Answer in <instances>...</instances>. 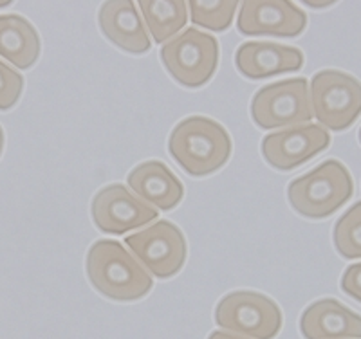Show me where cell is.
I'll list each match as a JSON object with an SVG mask.
<instances>
[{
	"label": "cell",
	"instance_id": "6da1fadb",
	"mask_svg": "<svg viewBox=\"0 0 361 339\" xmlns=\"http://www.w3.org/2000/svg\"><path fill=\"white\" fill-rule=\"evenodd\" d=\"M87 276L96 290L116 302H135L152 290V274L116 240H98L87 253Z\"/></svg>",
	"mask_w": 361,
	"mask_h": 339
},
{
	"label": "cell",
	"instance_id": "7a4b0ae2",
	"mask_svg": "<svg viewBox=\"0 0 361 339\" xmlns=\"http://www.w3.org/2000/svg\"><path fill=\"white\" fill-rule=\"evenodd\" d=\"M169 152L177 164L193 177L217 172L231 156V137L221 123L204 116H192L176 125Z\"/></svg>",
	"mask_w": 361,
	"mask_h": 339
},
{
	"label": "cell",
	"instance_id": "3957f363",
	"mask_svg": "<svg viewBox=\"0 0 361 339\" xmlns=\"http://www.w3.org/2000/svg\"><path fill=\"white\" fill-rule=\"evenodd\" d=\"M354 195L350 172L336 159L324 161L311 172L293 180L288 188L289 204L307 218H325L343 208Z\"/></svg>",
	"mask_w": 361,
	"mask_h": 339
},
{
	"label": "cell",
	"instance_id": "277c9868",
	"mask_svg": "<svg viewBox=\"0 0 361 339\" xmlns=\"http://www.w3.org/2000/svg\"><path fill=\"white\" fill-rule=\"evenodd\" d=\"M161 61L177 83L197 89L217 70L219 42L212 35L188 27L161 47Z\"/></svg>",
	"mask_w": 361,
	"mask_h": 339
},
{
	"label": "cell",
	"instance_id": "5b68a950",
	"mask_svg": "<svg viewBox=\"0 0 361 339\" xmlns=\"http://www.w3.org/2000/svg\"><path fill=\"white\" fill-rule=\"evenodd\" d=\"M311 105L322 127L347 130L361 116V82L341 70H322L311 80Z\"/></svg>",
	"mask_w": 361,
	"mask_h": 339
},
{
	"label": "cell",
	"instance_id": "8992f818",
	"mask_svg": "<svg viewBox=\"0 0 361 339\" xmlns=\"http://www.w3.org/2000/svg\"><path fill=\"white\" fill-rule=\"evenodd\" d=\"M282 321L279 305L255 290L230 292L215 309V323L219 327L250 339H275Z\"/></svg>",
	"mask_w": 361,
	"mask_h": 339
},
{
	"label": "cell",
	"instance_id": "52a82bcc",
	"mask_svg": "<svg viewBox=\"0 0 361 339\" xmlns=\"http://www.w3.org/2000/svg\"><path fill=\"white\" fill-rule=\"evenodd\" d=\"M251 118L257 127L266 130L309 123L314 118L309 82L305 78H291L262 87L251 101Z\"/></svg>",
	"mask_w": 361,
	"mask_h": 339
},
{
	"label": "cell",
	"instance_id": "ba28073f",
	"mask_svg": "<svg viewBox=\"0 0 361 339\" xmlns=\"http://www.w3.org/2000/svg\"><path fill=\"white\" fill-rule=\"evenodd\" d=\"M137 261L157 278H172L186 261L185 235L176 224L159 221L125 238Z\"/></svg>",
	"mask_w": 361,
	"mask_h": 339
},
{
	"label": "cell",
	"instance_id": "9c48e42d",
	"mask_svg": "<svg viewBox=\"0 0 361 339\" xmlns=\"http://www.w3.org/2000/svg\"><path fill=\"white\" fill-rule=\"evenodd\" d=\"M90 211L99 231L109 235H125L132 229L150 224L159 215L152 206L118 183L109 184L96 193Z\"/></svg>",
	"mask_w": 361,
	"mask_h": 339
},
{
	"label": "cell",
	"instance_id": "30bf717a",
	"mask_svg": "<svg viewBox=\"0 0 361 339\" xmlns=\"http://www.w3.org/2000/svg\"><path fill=\"white\" fill-rule=\"evenodd\" d=\"M329 144L331 135L327 128L305 123L266 135L262 141V156L275 170L289 172L327 150Z\"/></svg>",
	"mask_w": 361,
	"mask_h": 339
},
{
	"label": "cell",
	"instance_id": "8fae6325",
	"mask_svg": "<svg viewBox=\"0 0 361 339\" xmlns=\"http://www.w3.org/2000/svg\"><path fill=\"white\" fill-rule=\"evenodd\" d=\"M307 15L291 0H243L238 33L246 37L295 38L304 33Z\"/></svg>",
	"mask_w": 361,
	"mask_h": 339
},
{
	"label": "cell",
	"instance_id": "7c38bea8",
	"mask_svg": "<svg viewBox=\"0 0 361 339\" xmlns=\"http://www.w3.org/2000/svg\"><path fill=\"white\" fill-rule=\"evenodd\" d=\"M237 69L250 80H264L283 73H296L304 66L302 51L275 42H246L235 54Z\"/></svg>",
	"mask_w": 361,
	"mask_h": 339
},
{
	"label": "cell",
	"instance_id": "4fadbf2b",
	"mask_svg": "<svg viewBox=\"0 0 361 339\" xmlns=\"http://www.w3.org/2000/svg\"><path fill=\"white\" fill-rule=\"evenodd\" d=\"M98 22L102 33L127 53L145 54L152 45L134 0H105L99 8Z\"/></svg>",
	"mask_w": 361,
	"mask_h": 339
},
{
	"label": "cell",
	"instance_id": "5bb4252c",
	"mask_svg": "<svg viewBox=\"0 0 361 339\" xmlns=\"http://www.w3.org/2000/svg\"><path fill=\"white\" fill-rule=\"evenodd\" d=\"M305 339H361V316L334 298L314 302L300 318Z\"/></svg>",
	"mask_w": 361,
	"mask_h": 339
},
{
	"label": "cell",
	"instance_id": "9a60e30c",
	"mask_svg": "<svg viewBox=\"0 0 361 339\" xmlns=\"http://www.w3.org/2000/svg\"><path fill=\"white\" fill-rule=\"evenodd\" d=\"M128 188L148 206L170 211L183 200L185 188L180 180L161 161L141 163L128 173Z\"/></svg>",
	"mask_w": 361,
	"mask_h": 339
},
{
	"label": "cell",
	"instance_id": "2e32d148",
	"mask_svg": "<svg viewBox=\"0 0 361 339\" xmlns=\"http://www.w3.org/2000/svg\"><path fill=\"white\" fill-rule=\"evenodd\" d=\"M0 56L17 69H29L40 56V37L20 15H0Z\"/></svg>",
	"mask_w": 361,
	"mask_h": 339
},
{
	"label": "cell",
	"instance_id": "e0dca14e",
	"mask_svg": "<svg viewBox=\"0 0 361 339\" xmlns=\"http://www.w3.org/2000/svg\"><path fill=\"white\" fill-rule=\"evenodd\" d=\"M137 4L156 44L176 37L188 22L185 0H137Z\"/></svg>",
	"mask_w": 361,
	"mask_h": 339
},
{
	"label": "cell",
	"instance_id": "ac0fdd59",
	"mask_svg": "<svg viewBox=\"0 0 361 339\" xmlns=\"http://www.w3.org/2000/svg\"><path fill=\"white\" fill-rule=\"evenodd\" d=\"M240 0H188L192 22L209 31H226L233 22Z\"/></svg>",
	"mask_w": 361,
	"mask_h": 339
},
{
	"label": "cell",
	"instance_id": "d6986e66",
	"mask_svg": "<svg viewBox=\"0 0 361 339\" xmlns=\"http://www.w3.org/2000/svg\"><path fill=\"white\" fill-rule=\"evenodd\" d=\"M334 247L345 258H361V200L343 213L334 226Z\"/></svg>",
	"mask_w": 361,
	"mask_h": 339
},
{
	"label": "cell",
	"instance_id": "ffe728a7",
	"mask_svg": "<svg viewBox=\"0 0 361 339\" xmlns=\"http://www.w3.org/2000/svg\"><path fill=\"white\" fill-rule=\"evenodd\" d=\"M24 90V78L15 69L0 61V111H9L17 105Z\"/></svg>",
	"mask_w": 361,
	"mask_h": 339
},
{
	"label": "cell",
	"instance_id": "44dd1931",
	"mask_svg": "<svg viewBox=\"0 0 361 339\" xmlns=\"http://www.w3.org/2000/svg\"><path fill=\"white\" fill-rule=\"evenodd\" d=\"M341 289L345 295L361 303V264H354L345 269L341 276Z\"/></svg>",
	"mask_w": 361,
	"mask_h": 339
},
{
	"label": "cell",
	"instance_id": "7402d4cb",
	"mask_svg": "<svg viewBox=\"0 0 361 339\" xmlns=\"http://www.w3.org/2000/svg\"><path fill=\"white\" fill-rule=\"evenodd\" d=\"M300 2H304V4L311 9H325L329 8V6L336 4L338 0H300Z\"/></svg>",
	"mask_w": 361,
	"mask_h": 339
},
{
	"label": "cell",
	"instance_id": "603a6c76",
	"mask_svg": "<svg viewBox=\"0 0 361 339\" xmlns=\"http://www.w3.org/2000/svg\"><path fill=\"white\" fill-rule=\"evenodd\" d=\"M208 339H250V338H244V335H238V334H231V332L215 331L209 334Z\"/></svg>",
	"mask_w": 361,
	"mask_h": 339
},
{
	"label": "cell",
	"instance_id": "cb8c5ba5",
	"mask_svg": "<svg viewBox=\"0 0 361 339\" xmlns=\"http://www.w3.org/2000/svg\"><path fill=\"white\" fill-rule=\"evenodd\" d=\"M2 148H4V130L0 127V156H2Z\"/></svg>",
	"mask_w": 361,
	"mask_h": 339
},
{
	"label": "cell",
	"instance_id": "d4e9b609",
	"mask_svg": "<svg viewBox=\"0 0 361 339\" xmlns=\"http://www.w3.org/2000/svg\"><path fill=\"white\" fill-rule=\"evenodd\" d=\"M11 2H13V0H0V8H8Z\"/></svg>",
	"mask_w": 361,
	"mask_h": 339
},
{
	"label": "cell",
	"instance_id": "484cf974",
	"mask_svg": "<svg viewBox=\"0 0 361 339\" xmlns=\"http://www.w3.org/2000/svg\"><path fill=\"white\" fill-rule=\"evenodd\" d=\"M360 141H361V128H360Z\"/></svg>",
	"mask_w": 361,
	"mask_h": 339
}]
</instances>
